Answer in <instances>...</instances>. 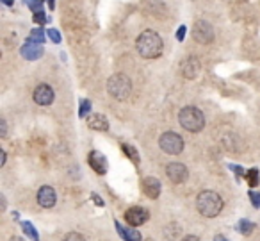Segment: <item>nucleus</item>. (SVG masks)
Instances as JSON below:
<instances>
[{"instance_id":"e433bc0d","label":"nucleus","mask_w":260,"mask_h":241,"mask_svg":"<svg viewBox=\"0 0 260 241\" xmlns=\"http://www.w3.org/2000/svg\"><path fill=\"white\" fill-rule=\"evenodd\" d=\"M2 2H4L5 5H11V4H13V0H2Z\"/></svg>"},{"instance_id":"ddd939ff","label":"nucleus","mask_w":260,"mask_h":241,"mask_svg":"<svg viewBox=\"0 0 260 241\" xmlns=\"http://www.w3.org/2000/svg\"><path fill=\"white\" fill-rule=\"evenodd\" d=\"M88 162H89V166L93 168V170L98 173V175H104V173H107V159H105L104 154H100L98 150H93V152L89 154Z\"/></svg>"},{"instance_id":"9b49d317","label":"nucleus","mask_w":260,"mask_h":241,"mask_svg":"<svg viewBox=\"0 0 260 241\" xmlns=\"http://www.w3.org/2000/svg\"><path fill=\"white\" fill-rule=\"evenodd\" d=\"M141 188H143V193L148 197V199H157L159 195H161V182H159V179L155 177H145L143 179V182H141Z\"/></svg>"},{"instance_id":"473e14b6","label":"nucleus","mask_w":260,"mask_h":241,"mask_svg":"<svg viewBox=\"0 0 260 241\" xmlns=\"http://www.w3.org/2000/svg\"><path fill=\"white\" fill-rule=\"evenodd\" d=\"M214 241H228L224 236H221V234H218V236H214Z\"/></svg>"},{"instance_id":"c85d7f7f","label":"nucleus","mask_w":260,"mask_h":241,"mask_svg":"<svg viewBox=\"0 0 260 241\" xmlns=\"http://www.w3.org/2000/svg\"><path fill=\"white\" fill-rule=\"evenodd\" d=\"M186 31H187V27H186V25L178 27V32H177V40H178V41H184V38H186Z\"/></svg>"},{"instance_id":"cd10ccee","label":"nucleus","mask_w":260,"mask_h":241,"mask_svg":"<svg viewBox=\"0 0 260 241\" xmlns=\"http://www.w3.org/2000/svg\"><path fill=\"white\" fill-rule=\"evenodd\" d=\"M228 168L235 173V175H237V177H241V175H246L244 170H242L241 166H237V164H228Z\"/></svg>"},{"instance_id":"0eeeda50","label":"nucleus","mask_w":260,"mask_h":241,"mask_svg":"<svg viewBox=\"0 0 260 241\" xmlns=\"http://www.w3.org/2000/svg\"><path fill=\"white\" fill-rule=\"evenodd\" d=\"M166 175L173 184H182L187 181L189 172L186 164H182V162H169L166 166Z\"/></svg>"},{"instance_id":"b1692460","label":"nucleus","mask_w":260,"mask_h":241,"mask_svg":"<svg viewBox=\"0 0 260 241\" xmlns=\"http://www.w3.org/2000/svg\"><path fill=\"white\" fill-rule=\"evenodd\" d=\"M47 34H48V38H50L54 43H61V34H59L57 29H48Z\"/></svg>"},{"instance_id":"c9c22d12","label":"nucleus","mask_w":260,"mask_h":241,"mask_svg":"<svg viewBox=\"0 0 260 241\" xmlns=\"http://www.w3.org/2000/svg\"><path fill=\"white\" fill-rule=\"evenodd\" d=\"M9 241H25V240H21V238L20 236H13V238H11V240Z\"/></svg>"},{"instance_id":"2eb2a0df","label":"nucleus","mask_w":260,"mask_h":241,"mask_svg":"<svg viewBox=\"0 0 260 241\" xmlns=\"http://www.w3.org/2000/svg\"><path fill=\"white\" fill-rule=\"evenodd\" d=\"M88 127L93 129V131H107L109 129V121L104 115L100 113H93V115L88 116Z\"/></svg>"},{"instance_id":"423d86ee","label":"nucleus","mask_w":260,"mask_h":241,"mask_svg":"<svg viewBox=\"0 0 260 241\" xmlns=\"http://www.w3.org/2000/svg\"><path fill=\"white\" fill-rule=\"evenodd\" d=\"M193 38L198 43H203V45H208V43L214 41V29L212 25L205 20H200L194 23L193 29Z\"/></svg>"},{"instance_id":"c756f323","label":"nucleus","mask_w":260,"mask_h":241,"mask_svg":"<svg viewBox=\"0 0 260 241\" xmlns=\"http://www.w3.org/2000/svg\"><path fill=\"white\" fill-rule=\"evenodd\" d=\"M91 199H93V200H94V204L100 205V207H104V205H105V202H104V200H102V199H100V197H98V195H96V193L91 195Z\"/></svg>"},{"instance_id":"6ab92c4d","label":"nucleus","mask_w":260,"mask_h":241,"mask_svg":"<svg viewBox=\"0 0 260 241\" xmlns=\"http://www.w3.org/2000/svg\"><path fill=\"white\" fill-rule=\"evenodd\" d=\"M121 148H123V152H125L127 156L132 159V162H134V164H139V154H137V150H135L132 145H127V143H123V145H121Z\"/></svg>"},{"instance_id":"4be33fe9","label":"nucleus","mask_w":260,"mask_h":241,"mask_svg":"<svg viewBox=\"0 0 260 241\" xmlns=\"http://www.w3.org/2000/svg\"><path fill=\"white\" fill-rule=\"evenodd\" d=\"M88 115H91V102L88 99H84L80 102V109H78V116L80 118H86Z\"/></svg>"},{"instance_id":"412c9836","label":"nucleus","mask_w":260,"mask_h":241,"mask_svg":"<svg viewBox=\"0 0 260 241\" xmlns=\"http://www.w3.org/2000/svg\"><path fill=\"white\" fill-rule=\"evenodd\" d=\"M253 229H255V223H253V221H250V220H241L239 221V232L241 234L248 236V234L253 232Z\"/></svg>"},{"instance_id":"aec40b11","label":"nucleus","mask_w":260,"mask_h":241,"mask_svg":"<svg viewBox=\"0 0 260 241\" xmlns=\"http://www.w3.org/2000/svg\"><path fill=\"white\" fill-rule=\"evenodd\" d=\"M246 181H248V184H250L251 188L259 186V170H257V168L248 170V172H246Z\"/></svg>"},{"instance_id":"4468645a","label":"nucleus","mask_w":260,"mask_h":241,"mask_svg":"<svg viewBox=\"0 0 260 241\" xmlns=\"http://www.w3.org/2000/svg\"><path fill=\"white\" fill-rule=\"evenodd\" d=\"M20 54L25 59H29V61H36V59H39L43 56V47L41 45H37V43L25 41V45L21 47Z\"/></svg>"},{"instance_id":"72a5a7b5","label":"nucleus","mask_w":260,"mask_h":241,"mask_svg":"<svg viewBox=\"0 0 260 241\" xmlns=\"http://www.w3.org/2000/svg\"><path fill=\"white\" fill-rule=\"evenodd\" d=\"M0 156H2V159H0V166H4V162H5V152L4 150L0 152Z\"/></svg>"},{"instance_id":"f03ea898","label":"nucleus","mask_w":260,"mask_h":241,"mask_svg":"<svg viewBox=\"0 0 260 241\" xmlns=\"http://www.w3.org/2000/svg\"><path fill=\"white\" fill-rule=\"evenodd\" d=\"M196 207L200 211V215H203L205 218H216L223 209V199L219 197L216 191H202L196 199Z\"/></svg>"},{"instance_id":"f257e3e1","label":"nucleus","mask_w":260,"mask_h":241,"mask_svg":"<svg viewBox=\"0 0 260 241\" xmlns=\"http://www.w3.org/2000/svg\"><path fill=\"white\" fill-rule=\"evenodd\" d=\"M135 47H137V52H139L141 58L157 59L162 56L164 41H162V38L159 36L155 31H143L139 36H137Z\"/></svg>"},{"instance_id":"2f4dec72","label":"nucleus","mask_w":260,"mask_h":241,"mask_svg":"<svg viewBox=\"0 0 260 241\" xmlns=\"http://www.w3.org/2000/svg\"><path fill=\"white\" fill-rule=\"evenodd\" d=\"M182 241H200V238H198V236H193V234H191V236H186V238H184Z\"/></svg>"},{"instance_id":"20e7f679","label":"nucleus","mask_w":260,"mask_h":241,"mask_svg":"<svg viewBox=\"0 0 260 241\" xmlns=\"http://www.w3.org/2000/svg\"><path fill=\"white\" fill-rule=\"evenodd\" d=\"M107 91L116 100H127L132 93V80L123 74L111 75L107 80Z\"/></svg>"},{"instance_id":"1a4fd4ad","label":"nucleus","mask_w":260,"mask_h":241,"mask_svg":"<svg viewBox=\"0 0 260 241\" xmlns=\"http://www.w3.org/2000/svg\"><path fill=\"white\" fill-rule=\"evenodd\" d=\"M32 99L37 105H50L54 102V89L48 86V84H39L36 89H34V95Z\"/></svg>"},{"instance_id":"f704fd0d","label":"nucleus","mask_w":260,"mask_h":241,"mask_svg":"<svg viewBox=\"0 0 260 241\" xmlns=\"http://www.w3.org/2000/svg\"><path fill=\"white\" fill-rule=\"evenodd\" d=\"M48 7L54 9V7H56V0H48Z\"/></svg>"},{"instance_id":"a878e982","label":"nucleus","mask_w":260,"mask_h":241,"mask_svg":"<svg viewBox=\"0 0 260 241\" xmlns=\"http://www.w3.org/2000/svg\"><path fill=\"white\" fill-rule=\"evenodd\" d=\"M34 21L36 23H39V25H43V23H47L48 18L45 16V13L43 11H39V13H34Z\"/></svg>"},{"instance_id":"dca6fc26","label":"nucleus","mask_w":260,"mask_h":241,"mask_svg":"<svg viewBox=\"0 0 260 241\" xmlns=\"http://www.w3.org/2000/svg\"><path fill=\"white\" fill-rule=\"evenodd\" d=\"M114 225L118 229V232H120V236L125 241H141V234L135 229H125L120 221H114Z\"/></svg>"},{"instance_id":"9d476101","label":"nucleus","mask_w":260,"mask_h":241,"mask_svg":"<svg viewBox=\"0 0 260 241\" xmlns=\"http://www.w3.org/2000/svg\"><path fill=\"white\" fill-rule=\"evenodd\" d=\"M56 202H57V195H56L52 186H41L39 191H37V204L41 207L50 209V207L56 205Z\"/></svg>"},{"instance_id":"f8f14e48","label":"nucleus","mask_w":260,"mask_h":241,"mask_svg":"<svg viewBox=\"0 0 260 241\" xmlns=\"http://www.w3.org/2000/svg\"><path fill=\"white\" fill-rule=\"evenodd\" d=\"M200 72H202V63H200L198 58H194V56L187 58L182 63V75L186 79H194V77H198Z\"/></svg>"},{"instance_id":"5701e85b","label":"nucleus","mask_w":260,"mask_h":241,"mask_svg":"<svg viewBox=\"0 0 260 241\" xmlns=\"http://www.w3.org/2000/svg\"><path fill=\"white\" fill-rule=\"evenodd\" d=\"M43 2L45 0H27V5L32 13H39V11H43Z\"/></svg>"},{"instance_id":"7ed1b4c3","label":"nucleus","mask_w":260,"mask_h":241,"mask_svg":"<svg viewBox=\"0 0 260 241\" xmlns=\"http://www.w3.org/2000/svg\"><path fill=\"white\" fill-rule=\"evenodd\" d=\"M178 121L189 132H200L205 127V116H203L202 111L198 107H193V105H187V107L180 109Z\"/></svg>"},{"instance_id":"393cba45","label":"nucleus","mask_w":260,"mask_h":241,"mask_svg":"<svg viewBox=\"0 0 260 241\" xmlns=\"http://www.w3.org/2000/svg\"><path fill=\"white\" fill-rule=\"evenodd\" d=\"M63 241H86V240H84V236L82 234H78V232H70V234L64 236Z\"/></svg>"},{"instance_id":"a211bd4d","label":"nucleus","mask_w":260,"mask_h":241,"mask_svg":"<svg viewBox=\"0 0 260 241\" xmlns=\"http://www.w3.org/2000/svg\"><path fill=\"white\" fill-rule=\"evenodd\" d=\"M27 41L31 43H37V45H41V43H45V32H43V29H34V31L29 34V38H27Z\"/></svg>"},{"instance_id":"bb28decb","label":"nucleus","mask_w":260,"mask_h":241,"mask_svg":"<svg viewBox=\"0 0 260 241\" xmlns=\"http://www.w3.org/2000/svg\"><path fill=\"white\" fill-rule=\"evenodd\" d=\"M250 199H251V204L260 209V193H257V191H250Z\"/></svg>"},{"instance_id":"39448f33","label":"nucleus","mask_w":260,"mask_h":241,"mask_svg":"<svg viewBox=\"0 0 260 241\" xmlns=\"http://www.w3.org/2000/svg\"><path fill=\"white\" fill-rule=\"evenodd\" d=\"M159 147L164 150L169 156H178V154L184 150V140L180 134L177 132H164L161 138H159Z\"/></svg>"},{"instance_id":"7c9ffc66","label":"nucleus","mask_w":260,"mask_h":241,"mask_svg":"<svg viewBox=\"0 0 260 241\" xmlns=\"http://www.w3.org/2000/svg\"><path fill=\"white\" fill-rule=\"evenodd\" d=\"M0 129H2V131H0V136L4 138L5 134H7V125H5V120L0 121Z\"/></svg>"},{"instance_id":"f3484780","label":"nucleus","mask_w":260,"mask_h":241,"mask_svg":"<svg viewBox=\"0 0 260 241\" xmlns=\"http://www.w3.org/2000/svg\"><path fill=\"white\" fill-rule=\"evenodd\" d=\"M21 229H23L25 236L31 241H39V236H37L36 229H34V225H32L31 221H21Z\"/></svg>"},{"instance_id":"6e6552de","label":"nucleus","mask_w":260,"mask_h":241,"mask_svg":"<svg viewBox=\"0 0 260 241\" xmlns=\"http://www.w3.org/2000/svg\"><path fill=\"white\" fill-rule=\"evenodd\" d=\"M125 220H127V223L132 227L143 225V223L148 220V209L139 207V205L130 207V209H127V213H125Z\"/></svg>"}]
</instances>
